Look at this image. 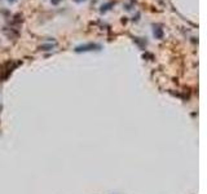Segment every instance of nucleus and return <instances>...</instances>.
Instances as JSON below:
<instances>
[{
    "label": "nucleus",
    "instance_id": "obj_1",
    "mask_svg": "<svg viewBox=\"0 0 207 194\" xmlns=\"http://www.w3.org/2000/svg\"><path fill=\"white\" fill-rule=\"evenodd\" d=\"M95 48H100V45L97 44H87V45H80V47H76L75 51L76 52H82V51H93Z\"/></svg>",
    "mask_w": 207,
    "mask_h": 194
}]
</instances>
